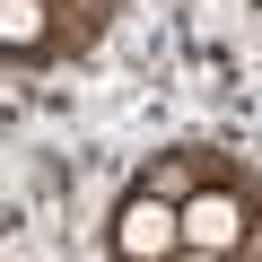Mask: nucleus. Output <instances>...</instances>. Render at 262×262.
I'll return each mask as SVG.
<instances>
[{
  "instance_id": "nucleus-1",
  "label": "nucleus",
  "mask_w": 262,
  "mask_h": 262,
  "mask_svg": "<svg viewBox=\"0 0 262 262\" xmlns=\"http://www.w3.org/2000/svg\"><path fill=\"white\" fill-rule=\"evenodd\" d=\"M184 245V219H166V201H131L122 210V253L131 262H158V253H175Z\"/></svg>"
},
{
  "instance_id": "nucleus-2",
  "label": "nucleus",
  "mask_w": 262,
  "mask_h": 262,
  "mask_svg": "<svg viewBox=\"0 0 262 262\" xmlns=\"http://www.w3.org/2000/svg\"><path fill=\"white\" fill-rule=\"evenodd\" d=\"M236 236H245V210H236V201H219V192H210V201H192V210H184V245L227 253Z\"/></svg>"
},
{
  "instance_id": "nucleus-3",
  "label": "nucleus",
  "mask_w": 262,
  "mask_h": 262,
  "mask_svg": "<svg viewBox=\"0 0 262 262\" xmlns=\"http://www.w3.org/2000/svg\"><path fill=\"white\" fill-rule=\"evenodd\" d=\"M0 35H9V44H35L44 35V0H9V9H0Z\"/></svg>"
}]
</instances>
